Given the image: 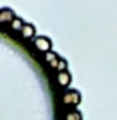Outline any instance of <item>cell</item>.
Returning <instances> with one entry per match:
<instances>
[{
  "instance_id": "cell-5",
  "label": "cell",
  "mask_w": 117,
  "mask_h": 120,
  "mask_svg": "<svg viewBox=\"0 0 117 120\" xmlns=\"http://www.w3.org/2000/svg\"><path fill=\"white\" fill-rule=\"evenodd\" d=\"M57 81H59V84H60V86L67 88V86L71 84V81H72V75H71L69 70H60V72L57 74Z\"/></svg>"
},
{
  "instance_id": "cell-7",
  "label": "cell",
  "mask_w": 117,
  "mask_h": 120,
  "mask_svg": "<svg viewBox=\"0 0 117 120\" xmlns=\"http://www.w3.org/2000/svg\"><path fill=\"white\" fill-rule=\"evenodd\" d=\"M65 120H83V113L79 110H71L65 115Z\"/></svg>"
},
{
  "instance_id": "cell-6",
  "label": "cell",
  "mask_w": 117,
  "mask_h": 120,
  "mask_svg": "<svg viewBox=\"0 0 117 120\" xmlns=\"http://www.w3.org/2000/svg\"><path fill=\"white\" fill-rule=\"evenodd\" d=\"M60 60H62V57H59L57 53H53V52L47 53V62H48V65H50L52 69H59Z\"/></svg>"
},
{
  "instance_id": "cell-2",
  "label": "cell",
  "mask_w": 117,
  "mask_h": 120,
  "mask_svg": "<svg viewBox=\"0 0 117 120\" xmlns=\"http://www.w3.org/2000/svg\"><path fill=\"white\" fill-rule=\"evenodd\" d=\"M35 46H36V50L41 52V53H50L52 52V40H50L48 36H36Z\"/></svg>"
},
{
  "instance_id": "cell-4",
  "label": "cell",
  "mask_w": 117,
  "mask_h": 120,
  "mask_svg": "<svg viewBox=\"0 0 117 120\" xmlns=\"http://www.w3.org/2000/svg\"><path fill=\"white\" fill-rule=\"evenodd\" d=\"M16 17H17V15L14 14L12 9H9V7L0 9V22H12Z\"/></svg>"
},
{
  "instance_id": "cell-8",
  "label": "cell",
  "mask_w": 117,
  "mask_h": 120,
  "mask_svg": "<svg viewBox=\"0 0 117 120\" xmlns=\"http://www.w3.org/2000/svg\"><path fill=\"white\" fill-rule=\"evenodd\" d=\"M24 24H26V22H24V21L21 19V17H16V19L12 21V22H10V26H12L14 29H17V31L23 29V28H24Z\"/></svg>"
},
{
  "instance_id": "cell-1",
  "label": "cell",
  "mask_w": 117,
  "mask_h": 120,
  "mask_svg": "<svg viewBox=\"0 0 117 120\" xmlns=\"http://www.w3.org/2000/svg\"><path fill=\"white\" fill-rule=\"evenodd\" d=\"M64 103L69 106H77L81 103V93L77 89H67L64 94Z\"/></svg>"
},
{
  "instance_id": "cell-3",
  "label": "cell",
  "mask_w": 117,
  "mask_h": 120,
  "mask_svg": "<svg viewBox=\"0 0 117 120\" xmlns=\"http://www.w3.org/2000/svg\"><path fill=\"white\" fill-rule=\"evenodd\" d=\"M21 36H23L24 40H36V28L31 22L24 24V28L21 29Z\"/></svg>"
}]
</instances>
